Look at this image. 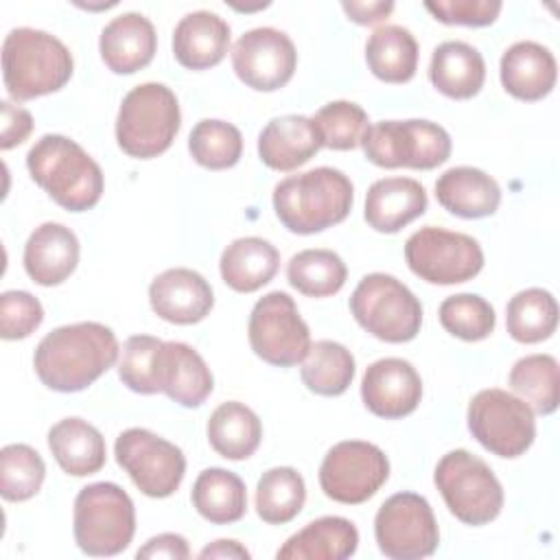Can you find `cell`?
Here are the masks:
<instances>
[{
	"label": "cell",
	"mask_w": 560,
	"mask_h": 560,
	"mask_svg": "<svg viewBox=\"0 0 560 560\" xmlns=\"http://www.w3.org/2000/svg\"><path fill=\"white\" fill-rule=\"evenodd\" d=\"M505 326L514 341L538 343L549 339L558 326L556 298L538 287L518 291L505 308Z\"/></svg>",
	"instance_id": "obj_34"
},
{
	"label": "cell",
	"mask_w": 560,
	"mask_h": 560,
	"mask_svg": "<svg viewBox=\"0 0 560 560\" xmlns=\"http://www.w3.org/2000/svg\"><path fill=\"white\" fill-rule=\"evenodd\" d=\"M149 302L158 317L171 324H197L214 304L208 280L186 267L166 269L149 284Z\"/></svg>",
	"instance_id": "obj_18"
},
{
	"label": "cell",
	"mask_w": 560,
	"mask_h": 560,
	"mask_svg": "<svg viewBox=\"0 0 560 560\" xmlns=\"http://www.w3.org/2000/svg\"><path fill=\"white\" fill-rule=\"evenodd\" d=\"M365 158L381 168L431 171L451 155V136L431 120H381L361 138Z\"/></svg>",
	"instance_id": "obj_9"
},
{
	"label": "cell",
	"mask_w": 560,
	"mask_h": 560,
	"mask_svg": "<svg viewBox=\"0 0 560 560\" xmlns=\"http://www.w3.org/2000/svg\"><path fill=\"white\" fill-rule=\"evenodd\" d=\"M300 374L311 392L319 396H341L354 378V357L346 346L319 339L311 343Z\"/></svg>",
	"instance_id": "obj_35"
},
{
	"label": "cell",
	"mask_w": 560,
	"mask_h": 560,
	"mask_svg": "<svg viewBox=\"0 0 560 560\" xmlns=\"http://www.w3.org/2000/svg\"><path fill=\"white\" fill-rule=\"evenodd\" d=\"M72 55L55 35L20 26L2 44V79L13 101H31L61 90L72 77Z\"/></svg>",
	"instance_id": "obj_4"
},
{
	"label": "cell",
	"mask_w": 560,
	"mask_h": 560,
	"mask_svg": "<svg viewBox=\"0 0 560 560\" xmlns=\"http://www.w3.org/2000/svg\"><path fill=\"white\" fill-rule=\"evenodd\" d=\"M199 558H249V551L236 540H214L199 551Z\"/></svg>",
	"instance_id": "obj_49"
},
{
	"label": "cell",
	"mask_w": 560,
	"mask_h": 560,
	"mask_svg": "<svg viewBox=\"0 0 560 560\" xmlns=\"http://www.w3.org/2000/svg\"><path fill=\"white\" fill-rule=\"evenodd\" d=\"M322 149V138L311 118L287 114L271 118L258 136V155L273 171H293Z\"/></svg>",
	"instance_id": "obj_21"
},
{
	"label": "cell",
	"mask_w": 560,
	"mask_h": 560,
	"mask_svg": "<svg viewBox=\"0 0 560 560\" xmlns=\"http://www.w3.org/2000/svg\"><path fill=\"white\" fill-rule=\"evenodd\" d=\"M247 337L254 354L278 368L302 363L311 348V330L284 291H271L254 304Z\"/></svg>",
	"instance_id": "obj_11"
},
{
	"label": "cell",
	"mask_w": 560,
	"mask_h": 560,
	"mask_svg": "<svg viewBox=\"0 0 560 560\" xmlns=\"http://www.w3.org/2000/svg\"><path fill=\"white\" fill-rule=\"evenodd\" d=\"M499 72L508 94L521 101H540L553 90L558 66L542 44L516 42L503 52Z\"/></svg>",
	"instance_id": "obj_24"
},
{
	"label": "cell",
	"mask_w": 560,
	"mask_h": 560,
	"mask_svg": "<svg viewBox=\"0 0 560 560\" xmlns=\"http://www.w3.org/2000/svg\"><path fill=\"white\" fill-rule=\"evenodd\" d=\"M298 66L291 37L278 28L260 26L238 37L232 48V68L252 90L276 92L284 88Z\"/></svg>",
	"instance_id": "obj_16"
},
{
	"label": "cell",
	"mask_w": 560,
	"mask_h": 560,
	"mask_svg": "<svg viewBox=\"0 0 560 560\" xmlns=\"http://www.w3.org/2000/svg\"><path fill=\"white\" fill-rule=\"evenodd\" d=\"M164 341L151 335H131L122 346L118 376L138 394L160 392V357Z\"/></svg>",
	"instance_id": "obj_43"
},
{
	"label": "cell",
	"mask_w": 560,
	"mask_h": 560,
	"mask_svg": "<svg viewBox=\"0 0 560 560\" xmlns=\"http://www.w3.org/2000/svg\"><path fill=\"white\" fill-rule=\"evenodd\" d=\"M429 81L448 98H472L483 88L486 61L481 52L466 42H444L431 55Z\"/></svg>",
	"instance_id": "obj_28"
},
{
	"label": "cell",
	"mask_w": 560,
	"mask_h": 560,
	"mask_svg": "<svg viewBox=\"0 0 560 560\" xmlns=\"http://www.w3.org/2000/svg\"><path fill=\"white\" fill-rule=\"evenodd\" d=\"M427 190L411 177H385L374 182L365 195V221L376 232L394 234L424 214Z\"/></svg>",
	"instance_id": "obj_23"
},
{
	"label": "cell",
	"mask_w": 560,
	"mask_h": 560,
	"mask_svg": "<svg viewBox=\"0 0 560 560\" xmlns=\"http://www.w3.org/2000/svg\"><path fill=\"white\" fill-rule=\"evenodd\" d=\"M510 387L525 400L532 411L549 416L560 400V372L551 354H527L510 370Z\"/></svg>",
	"instance_id": "obj_37"
},
{
	"label": "cell",
	"mask_w": 560,
	"mask_h": 560,
	"mask_svg": "<svg viewBox=\"0 0 560 560\" xmlns=\"http://www.w3.org/2000/svg\"><path fill=\"white\" fill-rule=\"evenodd\" d=\"M48 448L63 472L72 477L94 475L105 466V438L81 418H63L48 431Z\"/></svg>",
	"instance_id": "obj_29"
},
{
	"label": "cell",
	"mask_w": 560,
	"mask_h": 560,
	"mask_svg": "<svg viewBox=\"0 0 560 560\" xmlns=\"http://www.w3.org/2000/svg\"><path fill=\"white\" fill-rule=\"evenodd\" d=\"M311 120L322 138V147L335 151H350L359 147L365 129L370 127L365 109L352 101H330L319 107Z\"/></svg>",
	"instance_id": "obj_41"
},
{
	"label": "cell",
	"mask_w": 560,
	"mask_h": 560,
	"mask_svg": "<svg viewBox=\"0 0 560 560\" xmlns=\"http://www.w3.org/2000/svg\"><path fill=\"white\" fill-rule=\"evenodd\" d=\"M230 48V24L212 11L184 15L173 31V55L188 70L217 66Z\"/></svg>",
	"instance_id": "obj_22"
},
{
	"label": "cell",
	"mask_w": 560,
	"mask_h": 560,
	"mask_svg": "<svg viewBox=\"0 0 560 560\" xmlns=\"http://www.w3.org/2000/svg\"><path fill=\"white\" fill-rule=\"evenodd\" d=\"M352 201L350 177L330 166L289 175L273 188L276 217L293 234H315L341 223Z\"/></svg>",
	"instance_id": "obj_2"
},
{
	"label": "cell",
	"mask_w": 560,
	"mask_h": 560,
	"mask_svg": "<svg viewBox=\"0 0 560 560\" xmlns=\"http://www.w3.org/2000/svg\"><path fill=\"white\" fill-rule=\"evenodd\" d=\"M405 260L420 280L431 284H459L481 271L483 252L468 234L427 225L407 238Z\"/></svg>",
	"instance_id": "obj_12"
},
{
	"label": "cell",
	"mask_w": 560,
	"mask_h": 560,
	"mask_svg": "<svg viewBox=\"0 0 560 560\" xmlns=\"http://www.w3.org/2000/svg\"><path fill=\"white\" fill-rule=\"evenodd\" d=\"M179 122L182 114L175 92L164 83H140L120 103L116 142L129 158H158L173 144Z\"/></svg>",
	"instance_id": "obj_5"
},
{
	"label": "cell",
	"mask_w": 560,
	"mask_h": 560,
	"mask_svg": "<svg viewBox=\"0 0 560 560\" xmlns=\"http://www.w3.org/2000/svg\"><path fill=\"white\" fill-rule=\"evenodd\" d=\"M114 330L98 322H77L50 330L35 348L39 381L55 392H81L118 359Z\"/></svg>",
	"instance_id": "obj_1"
},
{
	"label": "cell",
	"mask_w": 560,
	"mask_h": 560,
	"mask_svg": "<svg viewBox=\"0 0 560 560\" xmlns=\"http://www.w3.org/2000/svg\"><path fill=\"white\" fill-rule=\"evenodd\" d=\"M433 481L451 514L472 527L494 521L503 508V488L477 455L455 448L435 466Z\"/></svg>",
	"instance_id": "obj_7"
},
{
	"label": "cell",
	"mask_w": 560,
	"mask_h": 560,
	"mask_svg": "<svg viewBox=\"0 0 560 560\" xmlns=\"http://www.w3.org/2000/svg\"><path fill=\"white\" fill-rule=\"evenodd\" d=\"M499 0H429L424 9L442 24L464 26H488L501 13Z\"/></svg>",
	"instance_id": "obj_45"
},
{
	"label": "cell",
	"mask_w": 560,
	"mask_h": 560,
	"mask_svg": "<svg viewBox=\"0 0 560 560\" xmlns=\"http://www.w3.org/2000/svg\"><path fill=\"white\" fill-rule=\"evenodd\" d=\"M46 464L28 444H7L0 451V492L7 501H26L44 483Z\"/></svg>",
	"instance_id": "obj_40"
},
{
	"label": "cell",
	"mask_w": 560,
	"mask_h": 560,
	"mask_svg": "<svg viewBox=\"0 0 560 560\" xmlns=\"http://www.w3.org/2000/svg\"><path fill=\"white\" fill-rule=\"evenodd\" d=\"M363 405L378 418L396 420L416 411L422 398V381L416 368L398 357H385L368 365L361 381Z\"/></svg>",
	"instance_id": "obj_17"
},
{
	"label": "cell",
	"mask_w": 560,
	"mask_h": 560,
	"mask_svg": "<svg viewBox=\"0 0 560 560\" xmlns=\"http://www.w3.org/2000/svg\"><path fill=\"white\" fill-rule=\"evenodd\" d=\"M348 278L346 262L330 249L298 252L287 265V280L308 298L335 295Z\"/></svg>",
	"instance_id": "obj_38"
},
{
	"label": "cell",
	"mask_w": 560,
	"mask_h": 560,
	"mask_svg": "<svg viewBox=\"0 0 560 560\" xmlns=\"http://www.w3.org/2000/svg\"><path fill=\"white\" fill-rule=\"evenodd\" d=\"M359 547V532L343 516H322L293 536L278 549V560H343Z\"/></svg>",
	"instance_id": "obj_27"
},
{
	"label": "cell",
	"mask_w": 560,
	"mask_h": 560,
	"mask_svg": "<svg viewBox=\"0 0 560 560\" xmlns=\"http://www.w3.org/2000/svg\"><path fill=\"white\" fill-rule=\"evenodd\" d=\"M280 267L278 249L260 236L232 241L219 260L223 282L238 293H254L276 276Z\"/></svg>",
	"instance_id": "obj_30"
},
{
	"label": "cell",
	"mask_w": 560,
	"mask_h": 560,
	"mask_svg": "<svg viewBox=\"0 0 560 560\" xmlns=\"http://www.w3.org/2000/svg\"><path fill=\"white\" fill-rule=\"evenodd\" d=\"M79 238L61 223H42L24 245V269L42 287L61 284L77 269Z\"/></svg>",
	"instance_id": "obj_19"
},
{
	"label": "cell",
	"mask_w": 560,
	"mask_h": 560,
	"mask_svg": "<svg viewBox=\"0 0 560 560\" xmlns=\"http://www.w3.org/2000/svg\"><path fill=\"white\" fill-rule=\"evenodd\" d=\"M114 455L138 490L153 499L171 497L186 472L182 448L140 427L127 429L116 438Z\"/></svg>",
	"instance_id": "obj_13"
},
{
	"label": "cell",
	"mask_w": 560,
	"mask_h": 560,
	"mask_svg": "<svg viewBox=\"0 0 560 560\" xmlns=\"http://www.w3.org/2000/svg\"><path fill=\"white\" fill-rule=\"evenodd\" d=\"M138 558H171V560H186L190 558V549L184 536L179 534H158L144 542L142 549L136 553Z\"/></svg>",
	"instance_id": "obj_47"
},
{
	"label": "cell",
	"mask_w": 560,
	"mask_h": 560,
	"mask_svg": "<svg viewBox=\"0 0 560 560\" xmlns=\"http://www.w3.org/2000/svg\"><path fill=\"white\" fill-rule=\"evenodd\" d=\"M306 501L302 475L291 466H276L262 472L256 486V512L269 525L293 521Z\"/></svg>",
	"instance_id": "obj_36"
},
{
	"label": "cell",
	"mask_w": 560,
	"mask_h": 560,
	"mask_svg": "<svg viewBox=\"0 0 560 560\" xmlns=\"http://www.w3.org/2000/svg\"><path fill=\"white\" fill-rule=\"evenodd\" d=\"M389 477L387 455L372 442L335 444L319 466V486L337 503L359 505L372 499Z\"/></svg>",
	"instance_id": "obj_15"
},
{
	"label": "cell",
	"mask_w": 560,
	"mask_h": 560,
	"mask_svg": "<svg viewBox=\"0 0 560 560\" xmlns=\"http://www.w3.org/2000/svg\"><path fill=\"white\" fill-rule=\"evenodd\" d=\"M374 538L392 560H418L440 545V529L429 501L416 492L392 494L374 516Z\"/></svg>",
	"instance_id": "obj_14"
},
{
	"label": "cell",
	"mask_w": 560,
	"mask_h": 560,
	"mask_svg": "<svg viewBox=\"0 0 560 560\" xmlns=\"http://www.w3.org/2000/svg\"><path fill=\"white\" fill-rule=\"evenodd\" d=\"M0 109H2L0 147L7 151V149H13V147L22 144L31 136L33 116H31V112H26L20 105H13L11 101H2Z\"/></svg>",
	"instance_id": "obj_46"
},
{
	"label": "cell",
	"mask_w": 560,
	"mask_h": 560,
	"mask_svg": "<svg viewBox=\"0 0 560 560\" xmlns=\"http://www.w3.org/2000/svg\"><path fill=\"white\" fill-rule=\"evenodd\" d=\"M208 442L225 459H247L262 440L258 416L238 400L221 402L208 420Z\"/></svg>",
	"instance_id": "obj_32"
},
{
	"label": "cell",
	"mask_w": 560,
	"mask_h": 560,
	"mask_svg": "<svg viewBox=\"0 0 560 560\" xmlns=\"http://www.w3.org/2000/svg\"><path fill=\"white\" fill-rule=\"evenodd\" d=\"M350 313L357 324L381 341H411L422 326V304L398 278L368 273L350 295Z\"/></svg>",
	"instance_id": "obj_8"
},
{
	"label": "cell",
	"mask_w": 560,
	"mask_h": 560,
	"mask_svg": "<svg viewBox=\"0 0 560 560\" xmlns=\"http://www.w3.org/2000/svg\"><path fill=\"white\" fill-rule=\"evenodd\" d=\"M365 61L385 83H407L418 70V42L398 24L378 26L365 42Z\"/></svg>",
	"instance_id": "obj_31"
},
{
	"label": "cell",
	"mask_w": 560,
	"mask_h": 560,
	"mask_svg": "<svg viewBox=\"0 0 560 560\" xmlns=\"http://www.w3.org/2000/svg\"><path fill=\"white\" fill-rule=\"evenodd\" d=\"M158 48L153 24L140 13L114 18L101 33L98 50L105 66L116 74H133L149 66Z\"/></svg>",
	"instance_id": "obj_20"
},
{
	"label": "cell",
	"mask_w": 560,
	"mask_h": 560,
	"mask_svg": "<svg viewBox=\"0 0 560 560\" xmlns=\"http://www.w3.org/2000/svg\"><path fill=\"white\" fill-rule=\"evenodd\" d=\"M188 151L199 166L223 171L241 160L243 136L232 122L203 118L188 136Z\"/></svg>",
	"instance_id": "obj_39"
},
{
	"label": "cell",
	"mask_w": 560,
	"mask_h": 560,
	"mask_svg": "<svg viewBox=\"0 0 560 560\" xmlns=\"http://www.w3.org/2000/svg\"><path fill=\"white\" fill-rule=\"evenodd\" d=\"M468 429L472 438L499 457L523 455L536 438L532 407L505 389H481L468 402Z\"/></svg>",
	"instance_id": "obj_10"
},
{
	"label": "cell",
	"mask_w": 560,
	"mask_h": 560,
	"mask_svg": "<svg viewBox=\"0 0 560 560\" xmlns=\"http://www.w3.org/2000/svg\"><path fill=\"white\" fill-rule=\"evenodd\" d=\"M214 387L203 357L188 343L164 341L160 357V392L182 407H199Z\"/></svg>",
	"instance_id": "obj_25"
},
{
	"label": "cell",
	"mask_w": 560,
	"mask_h": 560,
	"mask_svg": "<svg viewBox=\"0 0 560 560\" xmlns=\"http://www.w3.org/2000/svg\"><path fill=\"white\" fill-rule=\"evenodd\" d=\"M440 324L453 337L464 341L486 339L497 324L494 308L488 300L475 293H457L440 304Z\"/></svg>",
	"instance_id": "obj_42"
},
{
	"label": "cell",
	"mask_w": 560,
	"mask_h": 560,
	"mask_svg": "<svg viewBox=\"0 0 560 560\" xmlns=\"http://www.w3.org/2000/svg\"><path fill=\"white\" fill-rule=\"evenodd\" d=\"M190 499L195 510L214 525L236 523L247 510L243 479L225 468H206L199 472Z\"/></svg>",
	"instance_id": "obj_33"
},
{
	"label": "cell",
	"mask_w": 560,
	"mask_h": 560,
	"mask_svg": "<svg viewBox=\"0 0 560 560\" xmlns=\"http://www.w3.org/2000/svg\"><path fill=\"white\" fill-rule=\"evenodd\" d=\"M74 540L88 556L125 551L136 532L131 497L112 481L90 483L74 499Z\"/></svg>",
	"instance_id": "obj_6"
},
{
	"label": "cell",
	"mask_w": 560,
	"mask_h": 560,
	"mask_svg": "<svg viewBox=\"0 0 560 560\" xmlns=\"http://www.w3.org/2000/svg\"><path fill=\"white\" fill-rule=\"evenodd\" d=\"M26 166L33 182L48 197L70 210L85 212L103 195V171L81 144L61 133L42 136L26 153Z\"/></svg>",
	"instance_id": "obj_3"
},
{
	"label": "cell",
	"mask_w": 560,
	"mask_h": 560,
	"mask_svg": "<svg viewBox=\"0 0 560 560\" xmlns=\"http://www.w3.org/2000/svg\"><path fill=\"white\" fill-rule=\"evenodd\" d=\"M435 197L438 203L455 217L481 219L497 212L501 188L481 168L455 166L438 177Z\"/></svg>",
	"instance_id": "obj_26"
},
{
	"label": "cell",
	"mask_w": 560,
	"mask_h": 560,
	"mask_svg": "<svg viewBox=\"0 0 560 560\" xmlns=\"http://www.w3.org/2000/svg\"><path fill=\"white\" fill-rule=\"evenodd\" d=\"M341 9L357 24H376L394 11V2H341Z\"/></svg>",
	"instance_id": "obj_48"
},
{
	"label": "cell",
	"mask_w": 560,
	"mask_h": 560,
	"mask_svg": "<svg viewBox=\"0 0 560 560\" xmlns=\"http://www.w3.org/2000/svg\"><path fill=\"white\" fill-rule=\"evenodd\" d=\"M44 322V308L28 291H4L0 295V335L2 339H24Z\"/></svg>",
	"instance_id": "obj_44"
}]
</instances>
